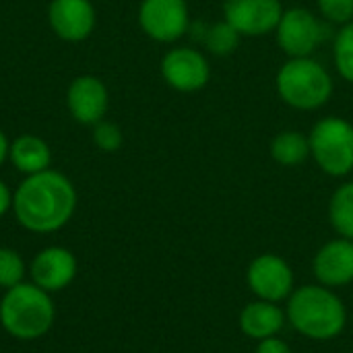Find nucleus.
Segmentation results:
<instances>
[{"label":"nucleus","mask_w":353,"mask_h":353,"mask_svg":"<svg viewBox=\"0 0 353 353\" xmlns=\"http://www.w3.org/2000/svg\"><path fill=\"white\" fill-rule=\"evenodd\" d=\"M12 211L19 225L27 232L54 234L72 219L77 190L64 174L43 170L19 184L12 196Z\"/></svg>","instance_id":"obj_1"},{"label":"nucleus","mask_w":353,"mask_h":353,"mask_svg":"<svg viewBox=\"0 0 353 353\" xmlns=\"http://www.w3.org/2000/svg\"><path fill=\"white\" fill-rule=\"evenodd\" d=\"M285 316L300 335L314 341L335 339L347 323V310L341 298L321 283L294 290L288 298Z\"/></svg>","instance_id":"obj_2"},{"label":"nucleus","mask_w":353,"mask_h":353,"mask_svg":"<svg viewBox=\"0 0 353 353\" xmlns=\"http://www.w3.org/2000/svg\"><path fill=\"white\" fill-rule=\"evenodd\" d=\"M56 308L52 294L31 281L4 290L0 300V325L17 341H35L54 327Z\"/></svg>","instance_id":"obj_3"},{"label":"nucleus","mask_w":353,"mask_h":353,"mask_svg":"<svg viewBox=\"0 0 353 353\" xmlns=\"http://www.w3.org/2000/svg\"><path fill=\"white\" fill-rule=\"evenodd\" d=\"M279 97L296 110H319L333 95V79L316 60L290 58L277 72Z\"/></svg>","instance_id":"obj_4"},{"label":"nucleus","mask_w":353,"mask_h":353,"mask_svg":"<svg viewBox=\"0 0 353 353\" xmlns=\"http://www.w3.org/2000/svg\"><path fill=\"white\" fill-rule=\"evenodd\" d=\"M310 155L319 168L335 178L353 172V124L345 118L329 116L310 130Z\"/></svg>","instance_id":"obj_5"},{"label":"nucleus","mask_w":353,"mask_h":353,"mask_svg":"<svg viewBox=\"0 0 353 353\" xmlns=\"http://www.w3.org/2000/svg\"><path fill=\"white\" fill-rule=\"evenodd\" d=\"M139 25L151 39L172 43L188 31V4L186 0H143Z\"/></svg>","instance_id":"obj_6"},{"label":"nucleus","mask_w":353,"mask_h":353,"mask_svg":"<svg viewBox=\"0 0 353 353\" xmlns=\"http://www.w3.org/2000/svg\"><path fill=\"white\" fill-rule=\"evenodd\" d=\"M277 43L290 58H308L323 39V25L314 12L302 6L283 10L277 25Z\"/></svg>","instance_id":"obj_7"},{"label":"nucleus","mask_w":353,"mask_h":353,"mask_svg":"<svg viewBox=\"0 0 353 353\" xmlns=\"http://www.w3.org/2000/svg\"><path fill=\"white\" fill-rule=\"evenodd\" d=\"M246 283L259 300L279 304L294 292V271L281 256L261 254L248 265Z\"/></svg>","instance_id":"obj_8"},{"label":"nucleus","mask_w":353,"mask_h":353,"mask_svg":"<svg viewBox=\"0 0 353 353\" xmlns=\"http://www.w3.org/2000/svg\"><path fill=\"white\" fill-rule=\"evenodd\" d=\"M283 14L281 0H225V21L244 37H263L277 29Z\"/></svg>","instance_id":"obj_9"},{"label":"nucleus","mask_w":353,"mask_h":353,"mask_svg":"<svg viewBox=\"0 0 353 353\" xmlns=\"http://www.w3.org/2000/svg\"><path fill=\"white\" fill-rule=\"evenodd\" d=\"M161 77L172 89L194 93L209 83L211 66L203 52L194 48H174L161 60Z\"/></svg>","instance_id":"obj_10"},{"label":"nucleus","mask_w":353,"mask_h":353,"mask_svg":"<svg viewBox=\"0 0 353 353\" xmlns=\"http://www.w3.org/2000/svg\"><path fill=\"white\" fill-rule=\"evenodd\" d=\"M77 271H79L77 256L64 246H48L39 250L29 267L31 283L46 290L48 294L66 290L74 281Z\"/></svg>","instance_id":"obj_11"},{"label":"nucleus","mask_w":353,"mask_h":353,"mask_svg":"<svg viewBox=\"0 0 353 353\" xmlns=\"http://www.w3.org/2000/svg\"><path fill=\"white\" fill-rule=\"evenodd\" d=\"M66 105L70 116L85 126L101 122L110 108V93L101 79L93 74H81L72 79L66 91Z\"/></svg>","instance_id":"obj_12"},{"label":"nucleus","mask_w":353,"mask_h":353,"mask_svg":"<svg viewBox=\"0 0 353 353\" xmlns=\"http://www.w3.org/2000/svg\"><path fill=\"white\" fill-rule=\"evenodd\" d=\"M48 23L64 41L87 39L97 23V12L91 0H50Z\"/></svg>","instance_id":"obj_13"},{"label":"nucleus","mask_w":353,"mask_h":353,"mask_svg":"<svg viewBox=\"0 0 353 353\" xmlns=\"http://www.w3.org/2000/svg\"><path fill=\"white\" fill-rule=\"evenodd\" d=\"M314 277L325 288H341L353 281V240L337 238L321 246L312 261Z\"/></svg>","instance_id":"obj_14"},{"label":"nucleus","mask_w":353,"mask_h":353,"mask_svg":"<svg viewBox=\"0 0 353 353\" xmlns=\"http://www.w3.org/2000/svg\"><path fill=\"white\" fill-rule=\"evenodd\" d=\"M285 321H288L285 310L279 308V304L267 300H254L246 304L240 312V331L248 339L263 341L269 337H277Z\"/></svg>","instance_id":"obj_15"},{"label":"nucleus","mask_w":353,"mask_h":353,"mask_svg":"<svg viewBox=\"0 0 353 353\" xmlns=\"http://www.w3.org/2000/svg\"><path fill=\"white\" fill-rule=\"evenodd\" d=\"M8 159L12 161V165L21 174L31 176V174H39L43 170H50L52 151H50V145L41 137L21 134L10 143Z\"/></svg>","instance_id":"obj_16"},{"label":"nucleus","mask_w":353,"mask_h":353,"mask_svg":"<svg viewBox=\"0 0 353 353\" xmlns=\"http://www.w3.org/2000/svg\"><path fill=\"white\" fill-rule=\"evenodd\" d=\"M271 157L283 168H296L310 157V141L298 130H281L271 141Z\"/></svg>","instance_id":"obj_17"},{"label":"nucleus","mask_w":353,"mask_h":353,"mask_svg":"<svg viewBox=\"0 0 353 353\" xmlns=\"http://www.w3.org/2000/svg\"><path fill=\"white\" fill-rule=\"evenodd\" d=\"M329 219L339 238L353 240V182L341 184L329 203Z\"/></svg>","instance_id":"obj_18"},{"label":"nucleus","mask_w":353,"mask_h":353,"mask_svg":"<svg viewBox=\"0 0 353 353\" xmlns=\"http://www.w3.org/2000/svg\"><path fill=\"white\" fill-rule=\"evenodd\" d=\"M240 37L242 35L228 21H221V23H215V25L205 27L203 43L215 56H230V54H234L238 50Z\"/></svg>","instance_id":"obj_19"},{"label":"nucleus","mask_w":353,"mask_h":353,"mask_svg":"<svg viewBox=\"0 0 353 353\" xmlns=\"http://www.w3.org/2000/svg\"><path fill=\"white\" fill-rule=\"evenodd\" d=\"M25 275H27V265L23 256L12 248L2 246L0 248V288L10 290L19 285L25 281Z\"/></svg>","instance_id":"obj_20"},{"label":"nucleus","mask_w":353,"mask_h":353,"mask_svg":"<svg viewBox=\"0 0 353 353\" xmlns=\"http://www.w3.org/2000/svg\"><path fill=\"white\" fill-rule=\"evenodd\" d=\"M335 64L339 74L353 83V21L343 25L335 37Z\"/></svg>","instance_id":"obj_21"},{"label":"nucleus","mask_w":353,"mask_h":353,"mask_svg":"<svg viewBox=\"0 0 353 353\" xmlns=\"http://www.w3.org/2000/svg\"><path fill=\"white\" fill-rule=\"evenodd\" d=\"M93 143L103 153H116L124 143V134L118 124L101 120L93 126Z\"/></svg>","instance_id":"obj_22"},{"label":"nucleus","mask_w":353,"mask_h":353,"mask_svg":"<svg viewBox=\"0 0 353 353\" xmlns=\"http://www.w3.org/2000/svg\"><path fill=\"white\" fill-rule=\"evenodd\" d=\"M321 14L337 25H347L353 21V0H316Z\"/></svg>","instance_id":"obj_23"},{"label":"nucleus","mask_w":353,"mask_h":353,"mask_svg":"<svg viewBox=\"0 0 353 353\" xmlns=\"http://www.w3.org/2000/svg\"><path fill=\"white\" fill-rule=\"evenodd\" d=\"M254 353H292V350L285 341H281L277 337H269V339L259 341Z\"/></svg>","instance_id":"obj_24"},{"label":"nucleus","mask_w":353,"mask_h":353,"mask_svg":"<svg viewBox=\"0 0 353 353\" xmlns=\"http://www.w3.org/2000/svg\"><path fill=\"white\" fill-rule=\"evenodd\" d=\"M12 196L14 192L0 180V217H4L12 209Z\"/></svg>","instance_id":"obj_25"},{"label":"nucleus","mask_w":353,"mask_h":353,"mask_svg":"<svg viewBox=\"0 0 353 353\" xmlns=\"http://www.w3.org/2000/svg\"><path fill=\"white\" fill-rule=\"evenodd\" d=\"M8 149H10V143H8L6 134L0 130V165L8 159Z\"/></svg>","instance_id":"obj_26"}]
</instances>
